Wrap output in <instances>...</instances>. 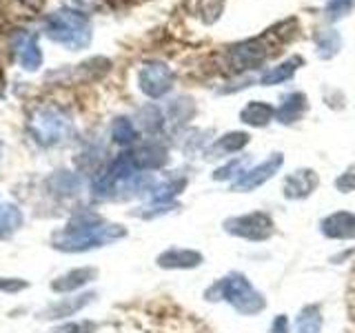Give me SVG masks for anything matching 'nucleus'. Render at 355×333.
I'll return each mask as SVG.
<instances>
[{"label":"nucleus","instance_id":"f257e3e1","mask_svg":"<svg viewBox=\"0 0 355 333\" xmlns=\"http://www.w3.org/2000/svg\"><path fill=\"white\" fill-rule=\"evenodd\" d=\"M127 236V229L116 222H107L98 214H78L67 225L53 233V249L64 253H85L92 249L107 247V244L122 240Z\"/></svg>","mask_w":355,"mask_h":333},{"label":"nucleus","instance_id":"f03ea898","mask_svg":"<svg viewBox=\"0 0 355 333\" xmlns=\"http://www.w3.org/2000/svg\"><path fill=\"white\" fill-rule=\"evenodd\" d=\"M44 36L69 51H83L94 40V27L83 11L62 7L44 18Z\"/></svg>","mask_w":355,"mask_h":333},{"label":"nucleus","instance_id":"7ed1b4c3","mask_svg":"<svg viewBox=\"0 0 355 333\" xmlns=\"http://www.w3.org/2000/svg\"><path fill=\"white\" fill-rule=\"evenodd\" d=\"M293 36L295 33H286V31H282V25H277L275 29L266 31L262 38H249L244 42L233 44V47L227 51V62L231 69L238 74L260 69V67L266 62V58L271 56V51Z\"/></svg>","mask_w":355,"mask_h":333},{"label":"nucleus","instance_id":"20e7f679","mask_svg":"<svg viewBox=\"0 0 355 333\" xmlns=\"http://www.w3.org/2000/svg\"><path fill=\"white\" fill-rule=\"evenodd\" d=\"M29 133L40 147H58L73 136V120L60 107L42 105L33 109L29 118Z\"/></svg>","mask_w":355,"mask_h":333},{"label":"nucleus","instance_id":"39448f33","mask_svg":"<svg viewBox=\"0 0 355 333\" xmlns=\"http://www.w3.org/2000/svg\"><path fill=\"white\" fill-rule=\"evenodd\" d=\"M207 298L211 300H227V302L242 316H255L266 307L264 296L255 291V287L242 273H229L209 289Z\"/></svg>","mask_w":355,"mask_h":333},{"label":"nucleus","instance_id":"423d86ee","mask_svg":"<svg viewBox=\"0 0 355 333\" xmlns=\"http://www.w3.org/2000/svg\"><path fill=\"white\" fill-rule=\"evenodd\" d=\"M175 74L166 62L147 60L138 71V87L147 98H162L173 89Z\"/></svg>","mask_w":355,"mask_h":333},{"label":"nucleus","instance_id":"0eeeda50","mask_svg":"<svg viewBox=\"0 0 355 333\" xmlns=\"http://www.w3.org/2000/svg\"><path fill=\"white\" fill-rule=\"evenodd\" d=\"M225 231L236 238L260 242L273 236V220L264 211H253V214H244L225 220Z\"/></svg>","mask_w":355,"mask_h":333},{"label":"nucleus","instance_id":"6e6552de","mask_svg":"<svg viewBox=\"0 0 355 333\" xmlns=\"http://www.w3.org/2000/svg\"><path fill=\"white\" fill-rule=\"evenodd\" d=\"M111 69V60L103 58V56H96V58H89L80 65L67 67L60 71H49L47 80H58L62 85H80V83H96L100 78H105Z\"/></svg>","mask_w":355,"mask_h":333},{"label":"nucleus","instance_id":"1a4fd4ad","mask_svg":"<svg viewBox=\"0 0 355 333\" xmlns=\"http://www.w3.org/2000/svg\"><path fill=\"white\" fill-rule=\"evenodd\" d=\"M9 47L16 62L25 71H38L42 67V49L38 44V36L27 29H16L9 38Z\"/></svg>","mask_w":355,"mask_h":333},{"label":"nucleus","instance_id":"9d476101","mask_svg":"<svg viewBox=\"0 0 355 333\" xmlns=\"http://www.w3.org/2000/svg\"><path fill=\"white\" fill-rule=\"evenodd\" d=\"M284 164V155L282 153H273L271 158H266L264 162L251 166V169L244 171L238 180H233V191H251V189H258L264 182H269L271 178L282 169Z\"/></svg>","mask_w":355,"mask_h":333},{"label":"nucleus","instance_id":"9b49d317","mask_svg":"<svg viewBox=\"0 0 355 333\" xmlns=\"http://www.w3.org/2000/svg\"><path fill=\"white\" fill-rule=\"evenodd\" d=\"M96 300V291H85V293H73L69 298H60L51 302L47 309L38 314L40 320H64V318H71L76 316L78 311L87 309Z\"/></svg>","mask_w":355,"mask_h":333},{"label":"nucleus","instance_id":"f8f14e48","mask_svg":"<svg viewBox=\"0 0 355 333\" xmlns=\"http://www.w3.org/2000/svg\"><path fill=\"white\" fill-rule=\"evenodd\" d=\"M129 153H131L133 164L138 166V171L160 169V166H164L166 160H169V151H166V147L158 140H149L144 144H138V147L131 149Z\"/></svg>","mask_w":355,"mask_h":333},{"label":"nucleus","instance_id":"ddd939ff","mask_svg":"<svg viewBox=\"0 0 355 333\" xmlns=\"http://www.w3.org/2000/svg\"><path fill=\"white\" fill-rule=\"evenodd\" d=\"M98 278V269L96 266H78V269H71L62 275H58L51 282V291L53 293H78L83 287H87L89 282H94Z\"/></svg>","mask_w":355,"mask_h":333},{"label":"nucleus","instance_id":"4468645a","mask_svg":"<svg viewBox=\"0 0 355 333\" xmlns=\"http://www.w3.org/2000/svg\"><path fill=\"white\" fill-rule=\"evenodd\" d=\"M318 182H320L318 173L313 169H297V171L286 176L284 187H282L284 198H288V200H304V198H309L311 194L315 191Z\"/></svg>","mask_w":355,"mask_h":333},{"label":"nucleus","instance_id":"2eb2a0df","mask_svg":"<svg viewBox=\"0 0 355 333\" xmlns=\"http://www.w3.org/2000/svg\"><path fill=\"white\" fill-rule=\"evenodd\" d=\"M320 229L331 240H351L355 238V214L336 211V214H331L322 220Z\"/></svg>","mask_w":355,"mask_h":333},{"label":"nucleus","instance_id":"dca6fc26","mask_svg":"<svg viewBox=\"0 0 355 333\" xmlns=\"http://www.w3.org/2000/svg\"><path fill=\"white\" fill-rule=\"evenodd\" d=\"M202 253H198L193 249H166L158 255V266L160 269H196L202 264Z\"/></svg>","mask_w":355,"mask_h":333},{"label":"nucleus","instance_id":"f3484780","mask_svg":"<svg viewBox=\"0 0 355 333\" xmlns=\"http://www.w3.org/2000/svg\"><path fill=\"white\" fill-rule=\"evenodd\" d=\"M309 109V100L302 92H293V94H286L282 98L280 107L275 109V120L280 125H293L300 118L306 114Z\"/></svg>","mask_w":355,"mask_h":333},{"label":"nucleus","instance_id":"a211bd4d","mask_svg":"<svg viewBox=\"0 0 355 333\" xmlns=\"http://www.w3.org/2000/svg\"><path fill=\"white\" fill-rule=\"evenodd\" d=\"M249 140H251V136L247 131H229L207 149V158H222V155L238 153L247 147Z\"/></svg>","mask_w":355,"mask_h":333},{"label":"nucleus","instance_id":"6ab92c4d","mask_svg":"<svg viewBox=\"0 0 355 333\" xmlns=\"http://www.w3.org/2000/svg\"><path fill=\"white\" fill-rule=\"evenodd\" d=\"M273 118L275 109L269 103H262V100H251L240 111V120L249 127H266Z\"/></svg>","mask_w":355,"mask_h":333},{"label":"nucleus","instance_id":"aec40b11","mask_svg":"<svg viewBox=\"0 0 355 333\" xmlns=\"http://www.w3.org/2000/svg\"><path fill=\"white\" fill-rule=\"evenodd\" d=\"M302 62H304V60L300 58V56H293V58H286L284 62L271 67L269 71H264V74L260 76V80H258V83L264 85V87L282 85V83H286V80H291L293 74L300 69V65H302Z\"/></svg>","mask_w":355,"mask_h":333},{"label":"nucleus","instance_id":"412c9836","mask_svg":"<svg viewBox=\"0 0 355 333\" xmlns=\"http://www.w3.org/2000/svg\"><path fill=\"white\" fill-rule=\"evenodd\" d=\"M25 225V216L14 203H3L0 200V240H9L14 233Z\"/></svg>","mask_w":355,"mask_h":333},{"label":"nucleus","instance_id":"4be33fe9","mask_svg":"<svg viewBox=\"0 0 355 333\" xmlns=\"http://www.w3.org/2000/svg\"><path fill=\"white\" fill-rule=\"evenodd\" d=\"M140 138V131L136 127V122L127 116H118L114 122H111V140L120 147H131V144H136Z\"/></svg>","mask_w":355,"mask_h":333},{"label":"nucleus","instance_id":"5701e85b","mask_svg":"<svg viewBox=\"0 0 355 333\" xmlns=\"http://www.w3.org/2000/svg\"><path fill=\"white\" fill-rule=\"evenodd\" d=\"M315 51L322 60H331L333 56H338L342 49V36L336 29H322L315 33Z\"/></svg>","mask_w":355,"mask_h":333},{"label":"nucleus","instance_id":"b1692460","mask_svg":"<svg viewBox=\"0 0 355 333\" xmlns=\"http://www.w3.org/2000/svg\"><path fill=\"white\" fill-rule=\"evenodd\" d=\"M322 331V314L320 309L309 305L295 318V333H320Z\"/></svg>","mask_w":355,"mask_h":333},{"label":"nucleus","instance_id":"393cba45","mask_svg":"<svg viewBox=\"0 0 355 333\" xmlns=\"http://www.w3.org/2000/svg\"><path fill=\"white\" fill-rule=\"evenodd\" d=\"M138 122L147 133H158L164 127V116H162V111L158 107L147 105V107H142L138 111Z\"/></svg>","mask_w":355,"mask_h":333},{"label":"nucleus","instance_id":"a878e982","mask_svg":"<svg viewBox=\"0 0 355 333\" xmlns=\"http://www.w3.org/2000/svg\"><path fill=\"white\" fill-rule=\"evenodd\" d=\"M51 189L58 196H73L78 194V189H80V182H78V178L71 176V173H67V171H60V173H55L51 180H49Z\"/></svg>","mask_w":355,"mask_h":333},{"label":"nucleus","instance_id":"bb28decb","mask_svg":"<svg viewBox=\"0 0 355 333\" xmlns=\"http://www.w3.org/2000/svg\"><path fill=\"white\" fill-rule=\"evenodd\" d=\"M193 111H196V107L191 103V98H178L169 105V118L173 122H187L193 116Z\"/></svg>","mask_w":355,"mask_h":333},{"label":"nucleus","instance_id":"cd10ccee","mask_svg":"<svg viewBox=\"0 0 355 333\" xmlns=\"http://www.w3.org/2000/svg\"><path fill=\"white\" fill-rule=\"evenodd\" d=\"M222 5H225V0H198V16L202 18V22L211 25L220 18Z\"/></svg>","mask_w":355,"mask_h":333},{"label":"nucleus","instance_id":"c85d7f7f","mask_svg":"<svg viewBox=\"0 0 355 333\" xmlns=\"http://www.w3.org/2000/svg\"><path fill=\"white\" fill-rule=\"evenodd\" d=\"M244 164H247V160H244V158H236V160L227 162L225 166H220V169H216L214 180H238V178H240L244 171H247V169H244Z\"/></svg>","mask_w":355,"mask_h":333},{"label":"nucleus","instance_id":"c756f323","mask_svg":"<svg viewBox=\"0 0 355 333\" xmlns=\"http://www.w3.org/2000/svg\"><path fill=\"white\" fill-rule=\"evenodd\" d=\"M98 329V322L94 320H76V322H62L53 327L49 333H94Z\"/></svg>","mask_w":355,"mask_h":333},{"label":"nucleus","instance_id":"7c9ffc66","mask_svg":"<svg viewBox=\"0 0 355 333\" xmlns=\"http://www.w3.org/2000/svg\"><path fill=\"white\" fill-rule=\"evenodd\" d=\"M351 9H353V0H329L324 7V16L336 22L347 16Z\"/></svg>","mask_w":355,"mask_h":333},{"label":"nucleus","instance_id":"2f4dec72","mask_svg":"<svg viewBox=\"0 0 355 333\" xmlns=\"http://www.w3.org/2000/svg\"><path fill=\"white\" fill-rule=\"evenodd\" d=\"M336 187H338V191H342V194L355 191V164H351L347 171L340 173V178L336 180Z\"/></svg>","mask_w":355,"mask_h":333},{"label":"nucleus","instance_id":"473e14b6","mask_svg":"<svg viewBox=\"0 0 355 333\" xmlns=\"http://www.w3.org/2000/svg\"><path fill=\"white\" fill-rule=\"evenodd\" d=\"M27 287L29 282L22 280V278H0V291L3 293H18Z\"/></svg>","mask_w":355,"mask_h":333},{"label":"nucleus","instance_id":"72a5a7b5","mask_svg":"<svg viewBox=\"0 0 355 333\" xmlns=\"http://www.w3.org/2000/svg\"><path fill=\"white\" fill-rule=\"evenodd\" d=\"M271 333H288V318H286V316H277V318L273 320Z\"/></svg>","mask_w":355,"mask_h":333},{"label":"nucleus","instance_id":"f704fd0d","mask_svg":"<svg viewBox=\"0 0 355 333\" xmlns=\"http://www.w3.org/2000/svg\"><path fill=\"white\" fill-rule=\"evenodd\" d=\"M20 3L25 5L29 11H36V14L42 11V7H44V0H20Z\"/></svg>","mask_w":355,"mask_h":333},{"label":"nucleus","instance_id":"c9c22d12","mask_svg":"<svg viewBox=\"0 0 355 333\" xmlns=\"http://www.w3.org/2000/svg\"><path fill=\"white\" fill-rule=\"evenodd\" d=\"M3 83H5V80H3V71H0V87H3Z\"/></svg>","mask_w":355,"mask_h":333}]
</instances>
